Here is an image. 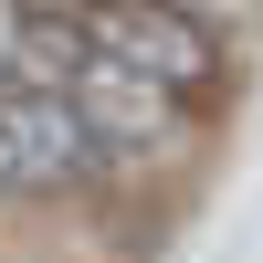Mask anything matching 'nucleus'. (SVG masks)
<instances>
[{"label": "nucleus", "instance_id": "obj_1", "mask_svg": "<svg viewBox=\"0 0 263 263\" xmlns=\"http://www.w3.org/2000/svg\"><path fill=\"white\" fill-rule=\"evenodd\" d=\"M84 42H105L116 63H137V74H158L168 95H190L200 105L211 84L232 74V42L211 32L200 11H179V0H84Z\"/></svg>", "mask_w": 263, "mask_h": 263}, {"label": "nucleus", "instance_id": "obj_2", "mask_svg": "<svg viewBox=\"0 0 263 263\" xmlns=\"http://www.w3.org/2000/svg\"><path fill=\"white\" fill-rule=\"evenodd\" d=\"M95 137H84V116L53 95V84L32 74H0V190L11 200H53V190H84L95 179Z\"/></svg>", "mask_w": 263, "mask_h": 263}, {"label": "nucleus", "instance_id": "obj_3", "mask_svg": "<svg viewBox=\"0 0 263 263\" xmlns=\"http://www.w3.org/2000/svg\"><path fill=\"white\" fill-rule=\"evenodd\" d=\"M179 11H200V21H211L221 42H242L253 21H263V0H179Z\"/></svg>", "mask_w": 263, "mask_h": 263}, {"label": "nucleus", "instance_id": "obj_4", "mask_svg": "<svg viewBox=\"0 0 263 263\" xmlns=\"http://www.w3.org/2000/svg\"><path fill=\"white\" fill-rule=\"evenodd\" d=\"M0 53H21V11H11V0H0Z\"/></svg>", "mask_w": 263, "mask_h": 263}]
</instances>
